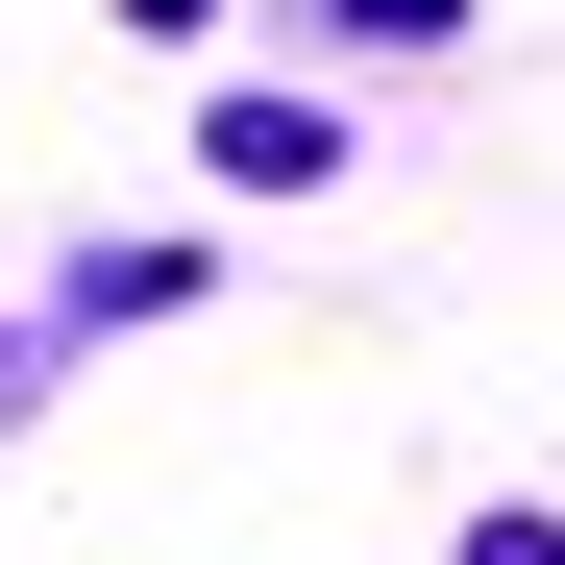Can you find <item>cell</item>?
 <instances>
[{
	"label": "cell",
	"mask_w": 565,
	"mask_h": 565,
	"mask_svg": "<svg viewBox=\"0 0 565 565\" xmlns=\"http://www.w3.org/2000/svg\"><path fill=\"white\" fill-rule=\"evenodd\" d=\"M222 172H246V198H296V172H344V99H222Z\"/></svg>",
	"instance_id": "1"
},
{
	"label": "cell",
	"mask_w": 565,
	"mask_h": 565,
	"mask_svg": "<svg viewBox=\"0 0 565 565\" xmlns=\"http://www.w3.org/2000/svg\"><path fill=\"white\" fill-rule=\"evenodd\" d=\"M467 565H565V516H492V541H467Z\"/></svg>",
	"instance_id": "2"
},
{
	"label": "cell",
	"mask_w": 565,
	"mask_h": 565,
	"mask_svg": "<svg viewBox=\"0 0 565 565\" xmlns=\"http://www.w3.org/2000/svg\"><path fill=\"white\" fill-rule=\"evenodd\" d=\"M124 25H222V0H124Z\"/></svg>",
	"instance_id": "3"
}]
</instances>
